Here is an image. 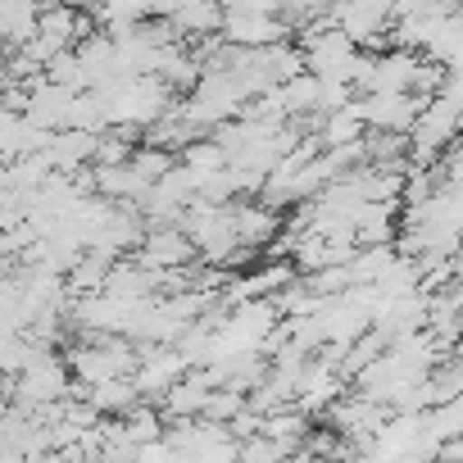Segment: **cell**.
Here are the masks:
<instances>
[{
	"label": "cell",
	"mask_w": 463,
	"mask_h": 463,
	"mask_svg": "<svg viewBox=\"0 0 463 463\" xmlns=\"http://www.w3.org/2000/svg\"><path fill=\"white\" fill-rule=\"evenodd\" d=\"M463 128V114H458V105L454 100H431L427 109H422V118H418V128H413V137H409V146H413V159L418 164H427L436 150H445L449 141H454V132Z\"/></svg>",
	"instance_id": "cell-1"
},
{
	"label": "cell",
	"mask_w": 463,
	"mask_h": 463,
	"mask_svg": "<svg viewBox=\"0 0 463 463\" xmlns=\"http://www.w3.org/2000/svg\"><path fill=\"white\" fill-rule=\"evenodd\" d=\"M195 255V241L186 237L182 227H155L150 237L141 241V269H150V273H177L186 260Z\"/></svg>",
	"instance_id": "cell-2"
},
{
	"label": "cell",
	"mask_w": 463,
	"mask_h": 463,
	"mask_svg": "<svg viewBox=\"0 0 463 463\" xmlns=\"http://www.w3.org/2000/svg\"><path fill=\"white\" fill-rule=\"evenodd\" d=\"M395 19V10H386V5H341V10H332V24L354 42V46H377L386 33V24Z\"/></svg>",
	"instance_id": "cell-3"
},
{
	"label": "cell",
	"mask_w": 463,
	"mask_h": 463,
	"mask_svg": "<svg viewBox=\"0 0 463 463\" xmlns=\"http://www.w3.org/2000/svg\"><path fill=\"white\" fill-rule=\"evenodd\" d=\"M282 232V218L273 204H237V237H241V250L250 246H269Z\"/></svg>",
	"instance_id": "cell-4"
},
{
	"label": "cell",
	"mask_w": 463,
	"mask_h": 463,
	"mask_svg": "<svg viewBox=\"0 0 463 463\" xmlns=\"http://www.w3.org/2000/svg\"><path fill=\"white\" fill-rule=\"evenodd\" d=\"M164 19H173V33L182 37H209V33H222L227 14L213 10V5H182V10H164Z\"/></svg>",
	"instance_id": "cell-5"
},
{
	"label": "cell",
	"mask_w": 463,
	"mask_h": 463,
	"mask_svg": "<svg viewBox=\"0 0 463 463\" xmlns=\"http://www.w3.org/2000/svg\"><path fill=\"white\" fill-rule=\"evenodd\" d=\"M278 96H282V109H287V114H309V109L323 114V78H314V73H305V78L278 87Z\"/></svg>",
	"instance_id": "cell-6"
}]
</instances>
